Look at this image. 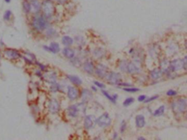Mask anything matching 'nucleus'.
<instances>
[{"label":"nucleus","instance_id":"6","mask_svg":"<svg viewBox=\"0 0 187 140\" xmlns=\"http://www.w3.org/2000/svg\"><path fill=\"white\" fill-rule=\"evenodd\" d=\"M183 67V60L177 59L170 63V69L172 71H176Z\"/></svg>","mask_w":187,"mask_h":140},{"label":"nucleus","instance_id":"31","mask_svg":"<svg viewBox=\"0 0 187 140\" xmlns=\"http://www.w3.org/2000/svg\"><path fill=\"white\" fill-rule=\"evenodd\" d=\"M183 68L185 69H187V56L185 57L183 60Z\"/></svg>","mask_w":187,"mask_h":140},{"label":"nucleus","instance_id":"23","mask_svg":"<svg viewBox=\"0 0 187 140\" xmlns=\"http://www.w3.org/2000/svg\"><path fill=\"white\" fill-rule=\"evenodd\" d=\"M134 101V99L133 97H129L126 99L124 102H123V105L125 106H128L130 105L132 103H133Z\"/></svg>","mask_w":187,"mask_h":140},{"label":"nucleus","instance_id":"7","mask_svg":"<svg viewBox=\"0 0 187 140\" xmlns=\"http://www.w3.org/2000/svg\"><path fill=\"white\" fill-rule=\"evenodd\" d=\"M96 123L95 116L93 115H90L86 116L84 120V126L86 129H90L93 128Z\"/></svg>","mask_w":187,"mask_h":140},{"label":"nucleus","instance_id":"9","mask_svg":"<svg viewBox=\"0 0 187 140\" xmlns=\"http://www.w3.org/2000/svg\"><path fill=\"white\" fill-rule=\"evenodd\" d=\"M49 109L50 112L52 113H55L58 112L59 110V105L58 102L55 99H53L50 102Z\"/></svg>","mask_w":187,"mask_h":140},{"label":"nucleus","instance_id":"29","mask_svg":"<svg viewBox=\"0 0 187 140\" xmlns=\"http://www.w3.org/2000/svg\"><path fill=\"white\" fill-rule=\"evenodd\" d=\"M166 94L168 96H175V95H176L177 94V92L175 91H174V90H168Z\"/></svg>","mask_w":187,"mask_h":140},{"label":"nucleus","instance_id":"33","mask_svg":"<svg viewBox=\"0 0 187 140\" xmlns=\"http://www.w3.org/2000/svg\"><path fill=\"white\" fill-rule=\"evenodd\" d=\"M125 127H126V124L125 123V122H123L121 125V128H120V130H121V133L124 132L125 129Z\"/></svg>","mask_w":187,"mask_h":140},{"label":"nucleus","instance_id":"13","mask_svg":"<svg viewBox=\"0 0 187 140\" xmlns=\"http://www.w3.org/2000/svg\"><path fill=\"white\" fill-rule=\"evenodd\" d=\"M44 49H46L47 50L50 51L53 53H56L58 52H59L60 50V46H59V45L57 43H52L51 44V45L49 47L48 46H44Z\"/></svg>","mask_w":187,"mask_h":140},{"label":"nucleus","instance_id":"5","mask_svg":"<svg viewBox=\"0 0 187 140\" xmlns=\"http://www.w3.org/2000/svg\"><path fill=\"white\" fill-rule=\"evenodd\" d=\"M111 122V119L108 113H106L101 115L96 120V123L101 127H106L109 125Z\"/></svg>","mask_w":187,"mask_h":140},{"label":"nucleus","instance_id":"36","mask_svg":"<svg viewBox=\"0 0 187 140\" xmlns=\"http://www.w3.org/2000/svg\"><path fill=\"white\" fill-rule=\"evenodd\" d=\"M4 1H5L7 3H9V2H10L11 0H4Z\"/></svg>","mask_w":187,"mask_h":140},{"label":"nucleus","instance_id":"4","mask_svg":"<svg viewBox=\"0 0 187 140\" xmlns=\"http://www.w3.org/2000/svg\"><path fill=\"white\" fill-rule=\"evenodd\" d=\"M120 69L123 71H126L129 73H137L139 71V69L135 65L131 63L125 61L122 62L120 66Z\"/></svg>","mask_w":187,"mask_h":140},{"label":"nucleus","instance_id":"21","mask_svg":"<svg viewBox=\"0 0 187 140\" xmlns=\"http://www.w3.org/2000/svg\"><path fill=\"white\" fill-rule=\"evenodd\" d=\"M62 42L65 45H70L73 43V40L69 36H64L62 39Z\"/></svg>","mask_w":187,"mask_h":140},{"label":"nucleus","instance_id":"3","mask_svg":"<svg viewBox=\"0 0 187 140\" xmlns=\"http://www.w3.org/2000/svg\"><path fill=\"white\" fill-rule=\"evenodd\" d=\"M187 107V102L183 99H180L172 104V108L176 113H180L184 111Z\"/></svg>","mask_w":187,"mask_h":140},{"label":"nucleus","instance_id":"30","mask_svg":"<svg viewBox=\"0 0 187 140\" xmlns=\"http://www.w3.org/2000/svg\"><path fill=\"white\" fill-rule=\"evenodd\" d=\"M94 83H95V84L98 87H99V88H103L105 87V85H104L103 83H100V82H99L95 81V82H94Z\"/></svg>","mask_w":187,"mask_h":140},{"label":"nucleus","instance_id":"1","mask_svg":"<svg viewBox=\"0 0 187 140\" xmlns=\"http://www.w3.org/2000/svg\"><path fill=\"white\" fill-rule=\"evenodd\" d=\"M42 9L44 15L47 17H52L55 13V7L54 4L49 0L45 1L43 3Z\"/></svg>","mask_w":187,"mask_h":140},{"label":"nucleus","instance_id":"2","mask_svg":"<svg viewBox=\"0 0 187 140\" xmlns=\"http://www.w3.org/2000/svg\"><path fill=\"white\" fill-rule=\"evenodd\" d=\"M34 27L37 30H43L47 26V21L42 16L36 17L33 21Z\"/></svg>","mask_w":187,"mask_h":140},{"label":"nucleus","instance_id":"12","mask_svg":"<svg viewBox=\"0 0 187 140\" xmlns=\"http://www.w3.org/2000/svg\"><path fill=\"white\" fill-rule=\"evenodd\" d=\"M67 94L71 100H75L78 96V92L75 88L69 87L68 88Z\"/></svg>","mask_w":187,"mask_h":140},{"label":"nucleus","instance_id":"34","mask_svg":"<svg viewBox=\"0 0 187 140\" xmlns=\"http://www.w3.org/2000/svg\"><path fill=\"white\" fill-rule=\"evenodd\" d=\"M145 98H146V96H145V95H140V96L139 97V98H138V100H139V101H140V102H141V101H143L145 100Z\"/></svg>","mask_w":187,"mask_h":140},{"label":"nucleus","instance_id":"14","mask_svg":"<svg viewBox=\"0 0 187 140\" xmlns=\"http://www.w3.org/2000/svg\"><path fill=\"white\" fill-rule=\"evenodd\" d=\"M136 124L139 128H143L145 125V122L144 116L142 115H138L136 117Z\"/></svg>","mask_w":187,"mask_h":140},{"label":"nucleus","instance_id":"37","mask_svg":"<svg viewBox=\"0 0 187 140\" xmlns=\"http://www.w3.org/2000/svg\"><path fill=\"white\" fill-rule=\"evenodd\" d=\"M185 46H186V49H187V40L185 41Z\"/></svg>","mask_w":187,"mask_h":140},{"label":"nucleus","instance_id":"18","mask_svg":"<svg viewBox=\"0 0 187 140\" xmlns=\"http://www.w3.org/2000/svg\"><path fill=\"white\" fill-rule=\"evenodd\" d=\"M63 53L65 55L66 57H67V58H70V59L74 58V55H75L74 51L72 49H71L70 48H66L63 49Z\"/></svg>","mask_w":187,"mask_h":140},{"label":"nucleus","instance_id":"25","mask_svg":"<svg viewBox=\"0 0 187 140\" xmlns=\"http://www.w3.org/2000/svg\"><path fill=\"white\" fill-rule=\"evenodd\" d=\"M102 92H103V94L104 95H105V96H106V97H107L108 99L109 100H111L112 102H114V103H115V101H116V99H115V97L111 96L110 95H109V94H108V93L107 92H106V91H102Z\"/></svg>","mask_w":187,"mask_h":140},{"label":"nucleus","instance_id":"20","mask_svg":"<svg viewBox=\"0 0 187 140\" xmlns=\"http://www.w3.org/2000/svg\"><path fill=\"white\" fill-rule=\"evenodd\" d=\"M84 69L86 72H87L89 73H92L94 70V67L93 65L91 63H86L84 64Z\"/></svg>","mask_w":187,"mask_h":140},{"label":"nucleus","instance_id":"26","mask_svg":"<svg viewBox=\"0 0 187 140\" xmlns=\"http://www.w3.org/2000/svg\"><path fill=\"white\" fill-rule=\"evenodd\" d=\"M23 7H24V9L25 11V12L27 13L29 11H30L31 7H30V5L29 4V3H28L26 2H25L23 4Z\"/></svg>","mask_w":187,"mask_h":140},{"label":"nucleus","instance_id":"28","mask_svg":"<svg viewBox=\"0 0 187 140\" xmlns=\"http://www.w3.org/2000/svg\"><path fill=\"white\" fill-rule=\"evenodd\" d=\"M11 12L10 11H7L5 12V13H4V16H3V18H4V20H8L10 19V17H11Z\"/></svg>","mask_w":187,"mask_h":140},{"label":"nucleus","instance_id":"15","mask_svg":"<svg viewBox=\"0 0 187 140\" xmlns=\"http://www.w3.org/2000/svg\"><path fill=\"white\" fill-rule=\"evenodd\" d=\"M30 11L33 13H37L39 11L40 8V4L37 0H34L32 2L30 5Z\"/></svg>","mask_w":187,"mask_h":140},{"label":"nucleus","instance_id":"39","mask_svg":"<svg viewBox=\"0 0 187 140\" xmlns=\"http://www.w3.org/2000/svg\"><path fill=\"white\" fill-rule=\"evenodd\" d=\"M186 119H187V114H186Z\"/></svg>","mask_w":187,"mask_h":140},{"label":"nucleus","instance_id":"35","mask_svg":"<svg viewBox=\"0 0 187 140\" xmlns=\"http://www.w3.org/2000/svg\"><path fill=\"white\" fill-rule=\"evenodd\" d=\"M57 2L60 4H63L67 2V0H56Z\"/></svg>","mask_w":187,"mask_h":140},{"label":"nucleus","instance_id":"38","mask_svg":"<svg viewBox=\"0 0 187 140\" xmlns=\"http://www.w3.org/2000/svg\"><path fill=\"white\" fill-rule=\"evenodd\" d=\"M139 139H144V138H143V137H140V138H139Z\"/></svg>","mask_w":187,"mask_h":140},{"label":"nucleus","instance_id":"10","mask_svg":"<svg viewBox=\"0 0 187 140\" xmlns=\"http://www.w3.org/2000/svg\"><path fill=\"white\" fill-rule=\"evenodd\" d=\"M107 72V67L102 65H99V66H97L96 69V73L99 76L101 77H104V76H106Z\"/></svg>","mask_w":187,"mask_h":140},{"label":"nucleus","instance_id":"11","mask_svg":"<svg viewBox=\"0 0 187 140\" xmlns=\"http://www.w3.org/2000/svg\"><path fill=\"white\" fill-rule=\"evenodd\" d=\"M120 79V76L118 73H116L115 72H112L109 74L108 77V81L112 83L116 84L118 83V82L119 81Z\"/></svg>","mask_w":187,"mask_h":140},{"label":"nucleus","instance_id":"17","mask_svg":"<svg viewBox=\"0 0 187 140\" xmlns=\"http://www.w3.org/2000/svg\"><path fill=\"white\" fill-rule=\"evenodd\" d=\"M151 77L154 79H157L162 76V71L159 69H154L150 73Z\"/></svg>","mask_w":187,"mask_h":140},{"label":"nucleus","instance_id":"22","mask_svg":"<svg viewBox=\"0 0 187 140\" xmlns=\"http://www.w3.org/2000/svg\"><path fill=\"white\" fill-rule=\"evenodd\" d=\"M164 111H165V107H164V106H161L160 107H159V108L154 112V115L156 116H160L162 114H163Z\"/></svg>","mask_w":187,"mask_h":140},{"label":"nucleus","instance_id":"27","mask_svg":"<svg viewBox=\"0 0 187 140\" xmlns=\"http://www.w3.org/2000/svg\"><path fill=\"white\" fill-rule=\"evenodd\" d=\"M124 90L126 91V92H135L139 90V89L137 88H124Z\"/></svg>","mask_w":187,"mask_h":140},{"label":"nucleus","instance_id":"19","mask_svg":"<svg viewBox=\"0 0 187 140\" xmlns=\"http://www.w3.org/2000/svg\"><path fill=\"white\" fill-rule=\"evenodd\" d=\"M68 78L69 80L75 84L79 85L82 83V81L77 76H68Z\"/></svg>","mask_w":187,"mask_h":140},{"label":"nucleus","instance_id":"24","mask_svg":"<svg viewBox=\"0 0 187 140\" xmlns=\"http://www.w3.org/2000/svg\"><path fill=\"white\" fill-rule=\"evenodd\" d=\"M83 97L84 98L85 100L89 99H90V97H92V94L88 90H84L83 91Z\"/></svg>","mask_w":187,"mask_h":140},{"label":"nucleus","instance_id":"16","mask_svg":"<svg viewBox=\"0 0 187 140\" xmlns=\"http://www.w3.org/2000/svg\"><path fill=\"white\" fill-rule=\"evenodd\" d=\"M68 114L70 116H73V117H75L78 114V109L77 108V107L74 105L72 106L69 107V108L68 110Z\"/></svg>","mask_w":187,"mask_h":140},{"label":"nucleus","instance_id":"8","mask_svg":"<svg viewBox=\"0 0 187 140\" xmlns=\"http://www.w3.org/2000/svg\"><path fill=\"white\" fill-rule=\"evenodd\" d=\"M4 56L8 59L14 60L20 57V54L16 50L12 49H8L4 51Z\"/></svg>","mask_w":187,"mask_h":140},{"label":"nucleus","instance_id":"32","mask_svg":"<svg viewBox=\"0 0 187 140\" xmlns=\"http://www.w3.org/2000/svg\"><path fill=\"white\" fill-rule=\"evenodd\" d=\"M158 97V96H152L150 98H149V99H148V100H147L146 101H145V102H150V101H153L154 100H156V99H157V98Z\"/></svg>","mask_w":187,"mask_h":140}]
</instances>
